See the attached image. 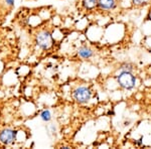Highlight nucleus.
I'll return each instance as SVG.
<instances>
[{"instance_id": "nucleus-1", "label": "nucleus", "mask_w": 151, "mask_h": 149, "mask_svg": "<svg viewBox=\"0 0 151 149\" xmlns=\"http://www.w3.org/2000/svg\"><path fill=\"white\" fill-rule=\"evenodd\" d=\"M35 42L40 50H48L53 45V37L52 32L47 28L36 31L35 35Z\"/></svg>"}, {"instance_id": "nucleus-2", "label": "nucleus", "mask_w": 151, "mask_h": 149, "mask_svg": "<svg viewBox=\"0 0 151 149\" xmlns=\"http://www.w3.org/2000/svg\"><path fill=\"white\" fill-rule=\"evenodd\" d=\"M73 100L79 105H85L92 99V91L87 86H78L72 93Z\"/></svg>"}, {"instance_id": "nucleus-3", "label": "nucleus", "mask_w": 151, "mask_h": 149, "mask_svg": "<svg viewBox=\"0 0 151 149\" xmlns=\"http://www.w3.org/2000/svg\"><path fill=\"white\" fill-rule=\"evenodd\" d=\"M136 77L133 75V73L130 72H124L121 71L120 74L117 76V83L122 89L127 90V91H131L136 86Z\"/></svg>"}, {"instance_id": "nucleus-4", "label": "nucleus", "mask_w": 151, "mask_h": 149, "mask_svg": "<svg viewBox=\"0 0 151 149\" xmlns=\"http://www.w3.org/2000/svg\"><path fill=\"white\" fill-rule=\"evenodd\" d=\"M17 130L12 128H4L0 131V143L5 146L12 145L16 141Z\"/></svg>"}, {"instance_id": "nucleus-5", "label": "nucleus", "mask_w": 151, "mask_h": 149, "mask_svg": "<svg viewBox=\"0 0 151 149\" xmlns=\"http://www.w3.org/2000/svg\"><path fill=\"white\" fill-rule=\"evenodd\" d=\"M77 53H78V55H79V58H81L82 60H89V58L94 57L95 52L93 48H90L89 45H84L78 48Z\"/></svg>"}, {"instance_id": "nucleus-6", "label": "nucleus", "mask_w": 151, "mask_h": 149, "mask_svg": "<svg viewBox=\"0 0 151 149\" xmlns=\"http://www.w3.org/2000/svg\"><path fill=\"white\" fill-rule=\"evenodd\" d=\"M117 6V1L116 0H98V7L101 10L109 11L115 9Z\"/></svg>"}, {"instance_id": "nucleus-7", "label": "nucleus", "mask_w": 151, "mask_h": 149, "mask_svg": "<svg viewBox=\"0 0 151 149\" xmlns=\"http://www.w3.org/2000/svg\"><path fill=\"white\" fill-rule=\"evenodd\" d=\"M40 120L45 123H48V122L52 121V113L50 109H45L40 113Z\"/></svg>"}, {"instance_id": "nucleus-8", "label": "nucleus", "mask_w": 151, "mask_h": 149, "mask_svg": "<svg viewBox=\"0 0 151 149\" xmlns=\"http://www.w3.org/2000/svg\"><path fill=\"white\" fill-rule=\"evenodd\" d=\"M82 5L87 10H93L98 5V0H82Z\"/></svg>"}, {"instance_id": "nucleus-9", "label": "nucleus", "mask_w": 151, "mask_h": 149, "mask_svg": "<svg viewBox=\"0 0 151 149\" xmlns=\"http://www.w3.org/2000/svg\"><path fill=\"white\" fill-rule=\"evenodd\" d=\"M120 70L124 71V72H130L133 73L134 71V66L131 63H124L120 66Z\"/></svg>"}, {"instance_id": "nucleus-10", "label": "nucleus", "mask_w": 151, "mask_h": 149, "mask_svg": "<svg viewBox=\"0 0 151 149\" xmlns=\"http://www.w3.org/2000/svg\"><path fill=\"white\" fill-rule=\"evenodd\" d=\"M149 0H132V3L136 6H143L148 3Z\"/></svg>"}, {"instance_id": "nucleus-11", "label": "nucleus", "mask_w": 151, "mask_h": 149, "mask_svg": "<svg viewBox=\"0 0 151 149\" xmlns=\"http://www.w3.org/2000/svg\"><path fill=\"white\" fill-rule=\"evenodd\" d=\"M4 2L6 3V5H8L9 7H13L15 4V0H4Z\"/></svg>"}]
</instances>
